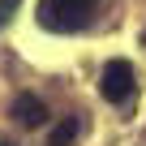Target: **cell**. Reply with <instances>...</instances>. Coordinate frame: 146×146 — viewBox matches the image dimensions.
<instances>
[{
    "label": "cell",
    "instance_id": "1",
    "mask_svg": "<svg viewBox=\"0 0 146 146\" xmlns=\"http://www.w3.org/2000/svg\"><path fill=\"white\" fill-rule=\"evenodd\" d=\"M95 9V0H39V26L52 35H73L82 30Z\"/></svg>",
    "mask_w": 146,
    "mask_h": 146
},
{
    "label": "cell",
    "instance_id": "2",
    "mask_svg": "<svg viewBox=\"0 0 146 146\" xmlns=\"http://www.w3.org/2000/svg\"><path fill=\"white\" fill-rule=\"evenodd\" d=\"M99 95H103L108 103H116V108L133 103V95H137V73H133V64H129V60H108V64H103Z\"/></svg>",
    "mask_w": 146,
    "mask_h": 146
},
{
    "label": "cell",
    "instance_id": "3",
    "mask_svg": "<svg viewBox=\"0 0 146 146\" xmlns=\"http://www.w3.org/2000/svg\"><path fill=\"white\" fill-rule=\"evenodd\" d=\"M13 120H17L22 129H39V125L47 120L43 99H39V95H17V99H13Z\"/></svg>",
    "mask_w": 146,
    "mask_h": 146
},
{
    "label": "cell",
    "instance_id": "4",
    "mask_svg": "<svg viewBox=\"0 0 146 146\" xmlns=\"http://www.w3.org/2000/svg\"><path fill=\"white\" fill-rule=\"evenodd\" d=\"M78 133H82V120H78V116H60V120L52 125L47 146H73V142H78Z\"/></svg>",
    "mask_w": 146,
    "mask_h": 146
},
{
    "label": "cell",
    "instance_id": "5",
    "mask_svg": "<svg viewBox=\"0 0 146 146\" xmlns=\"http://www.w3.org/2000/svg\"><path fill=\"white\" fill-rule=\"evenodd\" d=\"M17 5H22V0H0V26H9V22H13Z\"/></svg>",
    "mask_w": 146,
    "mask_h": 146
},
{
    "label": "cell",
    "instance_id": "6",
    "mask_svg": "<svg viewBox=\"0 0 146 146\" xmlns=\"http://www.w3.org/2000/svg\"><path fill=\"white\" fill-rule=\"evenodd\" d=\"M0 146H13V142H9V137H0Z\"/></svg>",
    "mask_w": 146,
    "mask_h": 146
},
{
    "label": "cell",
    "instance_id": "7",
    "mask_svg": "<svg viewBox=\"0 0 146 146\" xmlns=\"http://www.w3.org/2000/svg\"><path fill=\"white\" fill-rule=\"evenodd\" d=\"M142 43H146V35H142Z\"/></svg>",
    "mask_w": 146,
    "mask_h": 146
}]
</instances>
